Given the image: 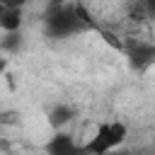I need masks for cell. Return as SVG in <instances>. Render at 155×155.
Masks as SVG:
<instances>
[{
	"label": "cell",
	"mask_w": 155,
	"mask_h": 155,
	"mask_svg": "<svg viewBox=\"0 0 155 155\" xmlns=\"http://www.w3.org/2000/svg\"><path fill=\"white\" fill-rule=\"evenodd\" d=\"M126 58H128L131 68L148 70L155 63V44H150V41H133L126 48Z\"/></svg>",
	"instance_id": "277c9868"
},
{
	"label": "cell",
	"mask_w": 155,
	"mask_h": 155,
	"mask_svg": "<svg viewBox=\"0 0 155 155\" xmlns=\"http://www.w3.org/2000/svg\"><path fill=\"white\" fill-rule=\"evenodd\" d=\"M126 140H128V126L119 119H111V121H102L90 136V140L82 143V148L85 155H109L116 148H121Z\"/></svg>",
	"instance_id": "6da1fadb"
},
{
	"label": "cell",
	"mask_w": 155,
	"mask_h": 155,
	"mask_svg": "<svg viewBox=\"0 0 155 155\" xmlns=\"http://www.w3.org/2000/svg\"><path fill=\"white\" fill-rule=\"evenodd\" d=\"M2 12H5V5H2V2H0V17H2Z\"/></svg>",
	"instance_id": "30bf717a"
},
{
	"label": "cell",
	"mask_w": 155,
	"mask_h": 155,
	"mask_svg": "<svg viewBox=\"0 0 155 155\" xmlns=\"http://www.w3.org/2000/svg\"><path fill=\"white\" fill-rule=\"evenodd\" d=\"M75 116H78L75 107H73V104H65V102H58V104H53V107L46 111V121H48V126H51L53 131H63Z\"/></svg>",
	"instance_id": "5b68a950"
},
{
	"label": "cell",
	"mask_w": 155,
	"mask_h": 155,
	"mask_svg": "<svg viewBox=\"0 0 155 155\" xmlns=\"http://www.w3.org/2000/svg\"><path fill=\"white\" fill-rule=\"evenodd\" d=\"M7 65H10V63H7V58H5L2 53H0V78H2L5 73H7Z\"/></svg>",
	"instance_id": "ba28073f"
},
{
	"label": "cell",
	"mask_w": 155,
	"mask_h": 155,
	"mask_svg": "<svg viewBox=\"0 0 155 155\" xmlns=\"http://www.w3.org/2000/svg\"><path fill=\"white\" fill-rule=\"evenodd\" d=\"M44 150H46V155H85L82 143H78L75 136L68 133L65 128L63 131H53V136L46 140Z\"/></svg>",
	"instance_id": "3957f363"
},
{
	"label": "cell",
	"mask_w": 155,
	"mask_h": 155,
	"mask_svg": "<svg viewBox=\"0 0 155 155\" xmlns=\"http://www.w3.org/2000/svg\"><path fill=\"white\" fill-rule=\"evenodd\" d=\"M5 7H19V10H24L27 5H31V2H36V0H0ZM53 2H61V0H53Z\"/></svg>",
	"instance_id": "52a82bcc"
},
{
	"label": "cell",
	"mask_w": 155,
	"mask_h": 155,
	"mask_svg": "<svg viewBox=\"0 0 155 155\" xmlns=\"http://www.w3.org/2000/svg\"><path fill=\"white\" fill-rule=\"evenodd\" d=\"M143 5H145V10H148V15L155 17V0H143Z\"/></svg>",
	"instance_id": "9c48e42d"
},
{
	"label": "cell",
	"mask_w": 155,
	"mask_h": 155,
	"mask_svg": "<svg viewBox=\"0 0 155 155\" xmlns=\"http://www.w3.org/2000/svg\"><path fill=\"white\" fill-rule=\"evenodd\" d=\"M85 27L80 12L70 5H58L46 15V34L53 36V39H65V36H73L78 34L80 29Z\"/></svg>",
	"instance_id": "7a4b0ae2"
},
{
	"label": "cell",
	"mask_w": 155,
	"mask_h": 155,
	"mask_svg": "<svg viewBox=\"0 0 155 155\" xmlns=\"http://www.w3.org/2000/svg\"><path fill=\"white\" fill-rule=\"evenodd\" d=\"M22 24H24V10H19V7H5V12L0 17V29L5 34H15V31L22 29Z\"/></svg>",
	"instance_id": "8992f818"
}]
</instances>
